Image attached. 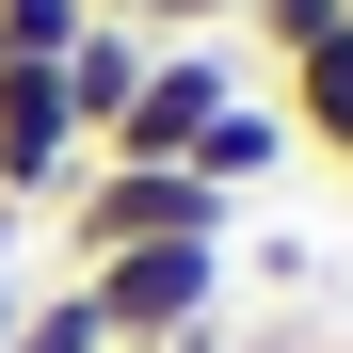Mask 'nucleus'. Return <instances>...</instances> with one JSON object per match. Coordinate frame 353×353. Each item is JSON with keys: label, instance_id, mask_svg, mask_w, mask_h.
I'll list each match as a JSON object with an SVG mask.
<instances>
[{"label": "nucleus", "instance_id": "1", "mask_svg": "<svg viewBox=\"0 0 353 353\" xmlns=\"http://www.w3.org/2000/svg\"><path fill=\"white\" fill-rule=\"evenodd\" d=\"M48 241H65V273L145 257V241H241V193H209L193 161H81L65 209H48Z\"/></svg>", "mask_w": 353, "mask_h": 353}, {"label": "nucleus", "instance_id": "2", "mask_svg": "<svg viewBox=\"0 0 353 353\" xmlns=\"http://www.w3.org/2000/svg\"><path fill=\"white\" fill-rule=\"evenodd\" d=\"M225 273H241V241H145V257H97V337L112 353H161L176 321H225Z\"/></svg>", "mask_w": 353, "mask_h": 353}, {"label": "nucleus", "instance_id": "3", "mask_svg": "<svg viewBox=\"0 0 353 353\" xmlns=\"http://www.w3.org/2000/svg\"><path fill=\"white\" fill-rule=\"evenodd\" d=\"M225 97H241L225 32H161V48H145V97L112 112V145H97V161H193V129H209Z\"/></svg>", "mask_w": 353, "mask_h": 353}, {"label": "nucleus", "instance_id": "4", "mask_svg": "<svg viewBox=\"0 0 353 353\" xmlns=\"http://www.w3.org/2000/svg\"><path fill=\"white\" fill-rule=\"evenodd\" d=\"M145 48H161L145 17H81V48H65V129L81 145H112V112L145 97Z\"/></svg>", "mask_w": 353, "mask_h": 353}, {"label": "nucleus", "instance_id": "5", "mask_svg": "<svg viewBox=\"0 0 353 353\" xmlns=\"http://www.w3.org/2000/svg\"><path fill=\"white\" fill-rule=\"evenodd\" d=\"M273 112H289V145H305V161L353 176V32H321L305 65H273Z\"/></svg>", "mask_w": 353, "mask_h": 353}, {"label": "nucleus", "instance_id": "6", "mask_svg": "<svg viewBox=\"0 0 353 353\" xmlns=\"http://www.w3.org/2000/svg\"><path fill=\"white\" fill-rule=\"evenodd\" d=\"M289 161H305V145H289L273 97H225L209 129H193V176H209V193H257V176H289Z\"/></svg>", "mask_w": 353, "mask_h": 353}, {"label": "nucleus", "instance_id": "7", "mask_svg": "<svg viewBox=\"0 0 353 353\" xmlns=\"http://www.w3.org/2000/svg\"><path fill=\"white\" fill-rule=\"evenodd\" d=\"M0 353H112V337H97V289H81V273H48L32 305H17V337H0Z\"/></svg>", "mask_w": 353, "mask_h": 353}, {"label": "nucleus", "instance_id": "8", "mask_svg": "<svg viewBox=\"0 0 353 353\" xmlns=\"http://www.w3.org/2000/svg\"><path fill=\"white\" fill-rule=\"evenodd\" d=\"M241 32H257V65H305L321 32H353L337 0H241Z\"/></svg>", "mask_w": 353, "mask_h": 353}, {"label": "nucleus", "instance_id": "9", "mask_svg": "<svg viewBox=\"0 0 353 353\" xmlns=\"http://www.w3.org/2000/svg\"><path fill=\"white\" fill-rule=\"evenodd\" d=\"M81 48V0H0V65H65Z\"/></svg>", "mask_w": 353, "mask_h": 353}, {"label": "nucleus", "instance_id": "10", "mask_svg": "<svg viewBox=\"0 0 353 353\" xmlns=\"http://www.w3.org/2000/svg\"><path fill=\"white\" fill-rule=\"evenodd\" d=\"M145 32H241V0H145Z\"/></svg>", "mask_w": 353, "mask_h": 353}, {"label": "nucleus", "instance_id": "11", "mask_svg": "<svg viewBox=\"0 0 353 353\" xmlns=\"http://www.w3.org/2000/svg\"><path fill=\"white\" fill-rule=\"evenodd\" d=\"M161 353H241V321H176V337H161Z\"/></svg>", "mask_w": 353, "mask_h": 353}, {"label": "nucleus", "instance_id": "12", "mask_svg": "<svg viewBox=\"0 0 353 353\" xmlns=\"http://www.w3.org/2000/svg\"><path fill=\"white\" fill-rule=\"evenodd\" d=\"M17 305H32V257H0V337H17Z\"/></svg>", "mask_w": 353, "mask_h": 353}, {"label": "nucleus", "instance_id": "13", "mask_svg": "<svg viewBox=\"0 0 353 353\" xmlns=\"http://www.w3.org/2000/svg\"><path fill=\"white\" fill-rule=\"evenodd\" d=\"M0 257H32V225H17V209H0Z\"/></svg>", "mask_w": 353, "mask_h": 353}, {"label": "nucleus", "instance_id": "14", "mask_svg": "<svg viewBox=\"0 0 353 353\" xmlns=\"http://www.w3.org/2000/svg\"><path fill=\"white\" fill-rule=\"evenodd\" d=\"M81 17H145V0H81Z\"/></svg>", "mask_w": 353, "mask_h": 353}]
</instances>
